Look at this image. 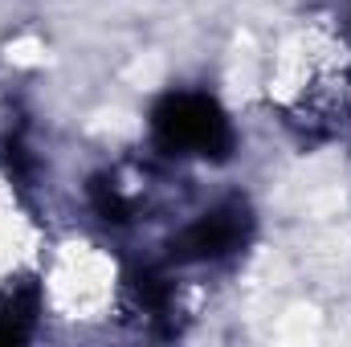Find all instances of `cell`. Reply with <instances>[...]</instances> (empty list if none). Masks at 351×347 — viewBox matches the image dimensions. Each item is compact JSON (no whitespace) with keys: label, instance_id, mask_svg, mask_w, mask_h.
<instances>
[{"label":"cell","instance_id":"cell-1","mask_svg":"<svg viewBox=\"0 0 351 347\" xmlns=\"http://www.w3.org/2000/svg\"><path fill=\"white\" fill-rule=\"evenodd\" d=\"M156 143L184 160H221L233 147L225 110L204 94H168L152 115Z\"/></svg>","mask_w":351,"mask_h":347},{"label":"cell","instance_id":"cell-2","mask_svg":"<svg viewBox=\"0 0 351 347\" xmlns=\"http://www.w3.org/2000/svg\"><path fill=\"white\" fill-rule=\"evenodd\" d=\"M245 233H250V213L241 204H217L180 229V237L172 241V258L200 261V265L221 261L245 246Z\"/></svg>","mask_w":351,"mask_h":347}]
</instances>
